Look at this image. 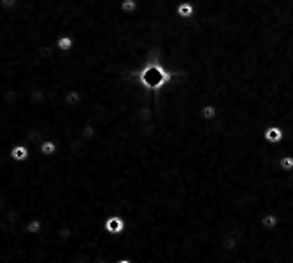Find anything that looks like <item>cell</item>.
<instances>
[{
  "mask_svg": "<svg viewBox=\"0 0 293 263\" xmlns=\"http://www.w3.org/2000/svg\"><path fill=\"white\" fill-rule=\"evenodd\" d=\"M44 228V223H42L41 217H30L27 223H25V232L28 235H39Z\"/></svg>",
  "mask_w": 293,
  "mask_h": 263,
  "instance_id": "obj_6",
  "label": "cell"
},
{
  "mask_svg": "<svg viewBox=\"0 0 293 263\" xmlns=\"http://www.w3.org/2000/svg\"><path fill=\"white\" fill-rule=\"evenodd\" d=\"M267 185H269V183H267ZM263 189V188H261ZM258 199V197H257ZM255 205H257V200H255ZM255 205H253V213L257 214V209H255ZM261 256H263V260H270L269 256H267V253H265V242H263V246H261Z\"/></svg>",
  "mask_w": 293,
  "mask_h": 263,
  "instance_id": "obj_12",
  "label": "cell"
},
{
  "mask_svg": "<svg viewBox=\"0 0 293 263\" xmlns=\"http://www.w3.org/2000/svg\"><path fill=\"white\" fill-rule=\"evenodd\" d=\"M125 228V219H121L119 216H109L107 219H104V232L113 233V235H119Z\"/></svg>",
  "mask_w": 293,
  "mask_h": 263,
  "instance_id": "obj_2",
  "label": "cell"
},
{
  "mask_svg": "<svg viewBox=\"0 0 293 263\" xmlns=\"http://www.w3.org/2000/svg\"><path fill=\"white\" fill-rule=\"evenodd\" d=\"M30 148H28L27 144L23 142H18V144H14L13 149H11V158H13L14 162H18V163H23L27 162L28 158H30Z\"/></svg>",
  "mask_w": 293,
  "mask_h": 263,
  "instance_id": "obj_3",
  "label": "cell"
},
{
  "mask_svg": "<svg viewBox=\"0 0 293 263\" xmlns=\"http://www.w3.org/2000/svg\"><path fill=\"white\" fill-rule=\"evenodd\" d=\"M55 46L58 51H62V53H65V51H70L74 46V39L69 37V35H60V37H56L55 41Z\"/></svg>",
  "mask_w": 293,
  "mask_h": 263,
  "instance_id": "obj_8",
  "label": "cell"
},
{
  "mask_svg": "<svg viewBox=\"0 0 293 263\" xmlns=\"http://www.w3.org/2000/svg\"><path fill=\"white\" fill-rule=\"evenodd\" d=\"M56 153H58V144H56V140H53V139L42 140L41 146H39V155H41V156L51 158V156H55Z\"/></svg>",
  "mask_w": 293,
  "mask_h": 263,
  "instance_id": "obj_4",
  "label": "cell"
},
{
  "mask_svg": "<svg viewBox=\"0 0 293 263\" xmlns=\"http://www.w3.org/2000/svg\"><path fill=\"white\" fill-rule=\"evenodd\" d=\"M14 4H16V0H0V5H2L4 9H13Z\"/></svg>",
  "mask_w": 293,
  "mask_h": 263,
  "instance_id": "obj_10",
  "label": "cell"
},
{
  "mask_svg": "<svg viewBox=\"0 0 293 263\" xmlns=\"http://www.w3.org/2000/svg\"><path fill=\"white\" fill-rule=\"evenodd\" d=\"M284 139V130L279 125H269L263 130V140L267 142V146H277L279 142H283Z\"/></svg>",
  "mask_w": 293,
  "mask_h": 263,
  "instance_id": "obj_1",
  "label": "cell"
},
{
  "mask_svg": "<svg viewBox=\"0 0 293 263\" xmlns=\"http://www.w3.org/2000/svg\"><path fill=\"white\" fill-rule=\"evenodd\" d=\"M216 114H218V112H216V107L214 106H206L204 109H202V116H204L206 120H209V121L214 120Z\"/></svg>",
  "mask_w": 293,
  "mask_h": 263,
  "instance_id": "obj_9",
  "label": "cell"
},
{
  "mask_svg": "<svg viewBox=\"0 0 293 263\" xmlns=\"http://www.w3.org/2000/svg\"><path fill=\"white\" fill-rule=\"evenodd\" d=\"M192 13H193L192 5L184 4V5H181V7H179V14H184V16H188V14H192Z\"/></svg>",
  "mask_w": 293,
  "mask_h": 263,
  "instance_id": "obj_11",
  "label": "cell"
},
{
  "mask_svg": "<svg viewBox=\"0 0 293 263\" xmlns=\"http://www.w3.org/2000/svg\"><path fill=\"white\" fill-rule=\"evenodd\" d=\"M277 167L281 172H293V155L284 153L277 158Z\"/></svg>",
  "mask_w": 293,
  "mask_h": 263,
  "instance_id": "obj_7",
  "label": "cell"
},
{
  "mask_svg": "<svg viewBox=\"0 0 293 263\" xmlns=\"http://www.w3.org/2000/svg\"><path fill=\"white\" fill-rule=\"evenodd\" d=\"M260 226L265 228L267 232H274L279 226V216L276 213H267L265 216L260 219Z\"/></svg>",
  "mask_w": 293,
  "mask_h": 263,
  "instance_id": "obj_5",
  "label": "cell"
}]
</instances>
